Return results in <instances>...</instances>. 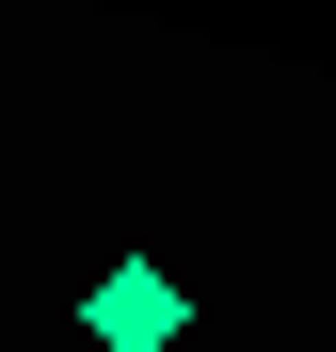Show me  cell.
Returning <instances> with one entry per match:
<instances>
[{"label": "cell", "instance_id": "1", "mask_svg": "<svg viewBox=\"0 0 336 352\" xmlns=\"http://www.w3.org/2000/svg\"><path fill=\"white\" fill-rule=\"evenodd\" d=\"M177 320H192V288L160 272V256H112V272L80 288V336H96V352H177Z\"/></svg>", "mask_w": 336, "mask_h": 352}]
</instances>
